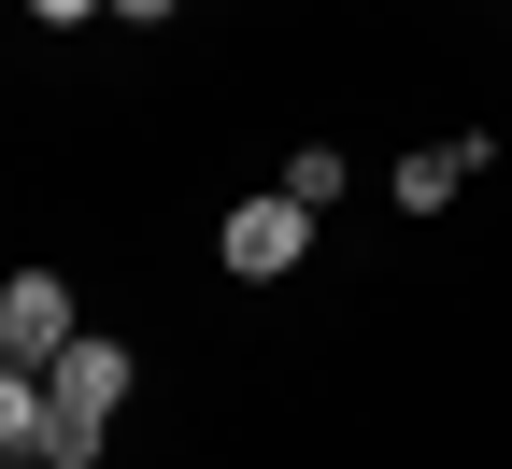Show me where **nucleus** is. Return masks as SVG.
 I'll use <instances>...</instances> for the list:
<instances>
[{
    "instance_id": "f257e3e1",
    "label": "nucleus",
    "mask_w": 512,
    "mask_h": 469,
    "mask_svg": "<svg viewBox=\"0 0 512 469\" xmlns=\"http://www.w3.org/2000/svg\"><path fill=\"white\" fill-rule=\"evenodd\" d=\"M0 455L15 469H100V413H72L43 370H0Z\"/></svg>"
},
{
    "instance_id": "f03ea898",
    "label": "nucleus",
    "mask_w": 512,
    "mask_h": 469,
    "mask_svg": "<svg viewBox=\"0 0 512 469\" xmlns=\"http://www.w3.org/2000/svg\"><path fill=\"white\" fill-rule=\"evenodd\" d=\"M214 256H228L242 285H285L299 256H313V199H285V185H271V199H242V214L214 228Z\"/></svg>"
},
{
    "instance_id": "7ed1b4c3",
    "label": "nucleus",
    "mask_w": 512,
    "mask_h": 469,
    "mask_svg": "<svg viewBox=\"0 0 512 469\" xmlns=\"http://www.w3.org/2000/svg\"><path fill=\"white\" fill-rule=\"evenodd\" d=\"M72 342H86V313H72L57 271H15V285H0V356H15V370H57Z\"/></svg>"
},
{
    "instance_id": "20e7f679",
    "label": "nucleus",
    "mask_w": 512,
    "mask_h": 469,
    "mask_svg": "<svg viewBox=\"0 0 512 469\" xmlns=\"http://www.w3.org/2000/svg\"><path fill=\"white\" fill-rule=\"evenodd\" d=\"M484 157H498V143H484V128H456V143H413V157H399V171H384V185H399V214H441V199H456V185H470Z\"/></svg>"
},
{
    "instance_id": "39448f33",
    "label": "nucleus",
    "mask_w": 512,
    "mask_h": 469,
    "mask_svg": "<svg viewBox=\"0 0 512 469\" xmlns=\"http://www.w3.org/2000/svg\"><path fill=\"white\" fill-rule=\"evenodd\" d=\"M43 384H57V398H72V413H100V427H114V413H128V342H100V327H86V342H72V356H57Z\"/></svg>"
},
{
    "instance_id": "423d86ee",
    "label": "nucleus",
    "mask_w": 512,
    "mask_h": 469,
    "mask_svg": "<svg viewBox=\"0 0 512 469\" xmlns=\"http://www.w3.org/2000/svg\"><path fill=\"white\" fill-rule=\"evenodd\" d=\"M342 185H356V171H342V143H299V157H285V199H313V214H328Z\"/></svg>"
},
{
    "instance_id": "0eeeda50",
    "label": "nucleus",
    "mask_w": 512,
    "mask_h": 469,
    "mask_svg": "<svg viewBox=\"0 0 512 469\" xmlns=\"http://www.w3.org/2000/svg\"><path fill=\"white\" fill-rule=\"evenodd\" d=\"M29 15H57V29H72V15H114V0H29Z\"/></svg>"
},
{
    "instance_id": "6e6552de",
    "label": "nucleus",
    "mask_w": 512,
    "mask_h": 469,
    "mask_svg": "<svg viewBox=\"0 0 512 469\" xmlns=\"http://www.w3.org/2000/svg\"><path fill=\"white\" fill-rule=\"evenodd\" d=\"M114 15H143V29H157V15H185V0H114Z\"/></svg>"
}]
</instances>
